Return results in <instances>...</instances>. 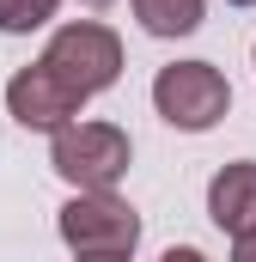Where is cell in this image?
<instances>
[{
    "mask_svg": "<svg viewBox=\"0 0 256 262\" xmlns=\"http://www.w3.org/2000/svg\"><path fill=\"white\" fill-rule=\"evenodd\" d=\"M61 12V0H0V37H31Z\"/></svg>",
    "mask_w": 256,
    "mask_h": 262,
    "instance_id": "obj_8",
    "label": "cell"
},
{
    "mask_svg": "<svg viewBox=\"0 0 256 262\" xmlns=\"http://www.w3.org/2000/svg\"><path fill=\"white\" fill-rule=\"evenodd\" d=\"M86 6H110V0H86Z\"/></svg>",
    "mask_w": 256,
    "mask_h": 262,
    "instance_id": "obj_13",
    "label": "cell"
},
{
    "mask_svg": "<svg viewBox=\"0 0 256 262\" xmlns=\"http://www.w3.org/2000/svg\"><path fill=\"white\" fill-rule=\"evenodd\" d=\"M153 110L177 134H207L226 122L232 110V85L214 61H171L153 73Z\"/></svg>",
    "mask_w": 256,
    "mask_h": 262,
    "instance_id": "obj_3",
    "label": "cell"
},
{
    "mask_svg": "<svg viewBox=\"0 0 256 262\" xmlns=\"http://www.w3.org/2000/svg\"><path fill=\"white\" fill-rule=\"evenodd\" d=\"M250 55H256V49H250Z\"/></svg>",
    "mask_w": 256,
    "mask_h": 262,
    "instance_id": "obj_14",
    "label": "cell"
},
{
    "mask_svg": "<svg viewBox=\"0 0 256 262\" xmlns=\"http://www.w3.org/2000/svg\"><path fill=\"white\" fill-rule=\"evenodd\" d=\"M55 232H61V244L73 256H134L140 213L116 189H92V195H73L55 213Z\"/></svg>",
    "mask_w": 256,
    "mask_h": 262,
    "instance_id": "obj_4",
    "label": "cell"
},
{
    "mask_svg": "<svg viewBox=\"0 0 256 262\" xmlns=\"http://www.w3.org/2000/svg\"><path fill=\"white\" fill-rule=\"evenodd\" d=\"M6 110H12V122H18V128L55 134V128H67V122H79L86 98H79L73 85H61L43 61H31V67H18V73L6 79Z\"/></svg>",
    "mask_w": 256,
    "mask_h": 262,
    "instance_id": "obj_5",
    "label": "cell"
},
{
    "mask_svg": "<svg viewBox=\"0 0 256 262\" xmlns=\"http://www.w3.org/2000/svg\"><path fill=\"white\" fill-rule=\"evenodd\" d=\"M49 165L73 195H92V189H116L134 165V140L116 122H67L49 134Z\"/></svg>",
    "mask_w": 256,
    "mask_h": 262,
    "instance_id": "obj_1",
    "label": "cell"
},
{
    "mask_svg": "<svg viewBox=\"0 0 256 262\" xmlns=\"http://www.w3.org/2000/svg\"><path fill=\"white\" fill-rule=\"evenodd\" d=\"M232 262H256V232L250 238H232Z\"/></svg>",
    "mask_w": 256,
    "mask_h": 262,
    "instance_id": "obj_10",
    "label": "cell"
},
{
    "mask_svg": "<svg viewBox=\"0 0 256 262\" xmlns=\"http://www.w3.org/2000/svg\"><path fill=\"white\" fill-rule=\"evenodd\" d=\"M73 262H134V256H73Z\"/></svg>",
    "mask_w": 256,
    "mask_h": 262,
    "instance_id": "obj_11",
    "label": "cell"
},
{
    "mask_svg": "<svg viewBox=\"0 0 256 262\" xmlns=\"http://www.w3.org/2000/svg\"><path fill=\"white\" fill-rule=\"evenodd\" d=\"M226 6H256V0H226Z\"/></svg>",
    "mask_w": 256,
    "mask_h": 262,
    "instance_id": "obj_12",
    "label": "cell"
},
{
    "mask_svg": "<svg viewBox=\"0 0 256 262\" xmlns=\"http://www.w3.org/2000/svg\"><path fill=\"white\" fill-rule=\"evenodd\" d=\"M134 6V25L146 31V37H189L201 31V18H207V0H128Z\"/></svg>",
    "mask_w": 256,
    "mask_h": 262,
    "instance_id": "obj_7",
    "label": "cell"
},
{
    "mask_svg": "<svg viewBox=\"0 0 256 262\" xmlns=\"http://www.w3.org/2000/svg\"><path fill=\"white\" fill-rule=\"evenodd\" d=\"M159 262H207V256H201L195 244H171V250H165V256H159Z\"/></svg>",
    "mask_w": 256,
    "mask_h": 262,
    "instance_id": "obj_9",
    "label": "cell"
},
{
    "mask_svg": "<svg viewBox=\"0 0 256 262\" xmlns=\"http://www.w3.org/2000/svg\"><path fill=\"white\" fill-rule=\"evenodd\" d=\"M37 61L92 104L98 92H110L122 79V37L110 25H98V18H67V25L49 31V43H43Z\"/></svg>",
    "mask_w": 256,
    "mask_h": 262,
    "instance_id": "obj_2",
    "label": "cell"
},
{
    "mask_svg": "<svg viewBox=\"0 0 256 262\" xmlns=\"http://www.w3.org/2000/svg\"><path fill=\"white\" fill-rule=\"evenodd\" d=\"M207 220L226 238H250L256 232V159H232L214 171L207 183Z\"/></svg>",
    "mask_w": 256,
    "mask_h": 262,
    "instance_id": "obj_6",
    "label": "cell"
}]
</instances>
